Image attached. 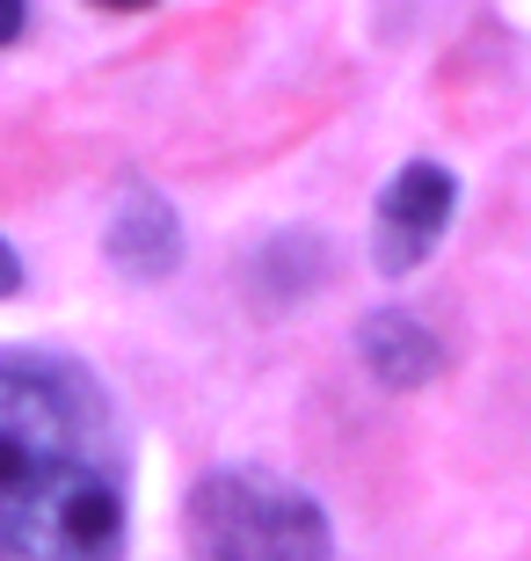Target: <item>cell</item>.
Wrapping results in <instances>:
<instances>
[{
    "label": "cell",
    "instance_id": "cell-7",
    "mask_svg": "<svg viewBox=\"0 0 531 561\" xmlns=\"http://www.w3.org/2000/svg\"><path fill=\"white\" fill-rule=\"evenodd\" d=\"M22 285V263H15V249H8V241H0V299H8V291Z\"/></svg>",
    "mask_w": 531,
    "mask_h": 561
},
{
    "label": "cell",
    "instance_id": "cell-4",
    "mask_svg": "<svg viewBox=\"0 0 531 561\" xmlns=\"http://www.w3.org/2000/svg\"><path fill=\"white\" fill-rule=\"evenodd\" d=\"M109 255H117L124 271L139 277H168L175 271V255H183V227H175V211L153 197V190H131L109 219Z\"/></svg>",
    "mask_w": 531,
    "mask_h": 561
},
{
    "label": "cell",
    "instance_id": "cell-3",
    "mask_svg": "<svg viewBox=\"0 0 531 561\" xmlns=\"http://www.w3.org/2000/svg\"><path fill=\"white\" fill-rule=\"evenodd\" d=\"M451 205H459V190L437 161H408L401 175L386 183L379 197V271L386 277H408L429 249H437V233L451 227Z\"/></svg>",
    "mask_w": 531,
    "mask_h": 561
},
{
    "label": "cell",
    "instance_id": "cell-1",
    "mask_svg": "<svg viewBox=\"0 0 531 561\" xmlns=\"http://www.w3.org/2000/svg\"><path fill=\"white\" fill-rule=\"evenodd\" d=\"M0 561H124V467L81 373L0 357Z\"/></svg>",
    "mask_w": 531,
    "mask_h": 561
},
{
    "label": "cell",
    "instance_id": "cell-8",
    "mask_svg": "<svg viewBox=\"0 0 531 561\" xmlns=\"http://www.w3.org/2000/svg\"><path fill=\"white\" fill-rule=\"evenodd\" d=\"M103 8H153V0H103Z\"/></svg>",
    "mask_w": 531,
    "mask_h": 561
},
{
    "label": "cell",
    "instance_id": "cell-6",
    "mask_svg": "<svg viewBox=\"0 0 531 561\" xmlns=\"http://www.w3.org/2000/svg\"><path fill=\"white\" fill-rule=\"evenodd\" d=\"M22 8H30V0H0V44H15V30H22Z\"/></svg>",
    "mask_w": 531,
    "mask_h": 561
},
{
    "label": "cell",
    "instance_id": "cell-5",
    "mask_svg": "<svg viewBox=\"0 0 531 561\" xmlns=\"http://www.w3.org/2000/svg\"><path fill=\"white\" fill-rule=\"evenodd\" d=\"M365 357L386 387H415V379L437 373V343L415 329L408 313H371L365 321Z\"/></svg>",
    "mask_w": 531,
    "mask_h": 561
},
{
    "label": "cell",
    "instance_id": "cell-2",
    "mask_svg": "<svg viewBox=\"0 0 531 561\" xmlns=\"http://www.w3.org/2000/svg\"><path fill=\"white\" fill-rule=\"evenodd\" d=\"M189 547L197 561H335L321 503L255 467H226V474L197 481Z\"/></svg>",
    "mask_w": 531,
    "mask_h": 561
}]
</instances>
